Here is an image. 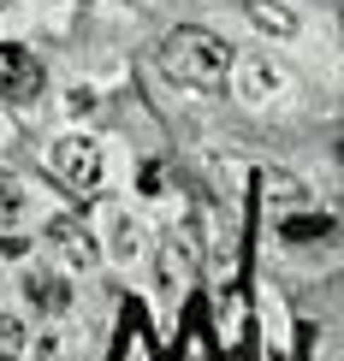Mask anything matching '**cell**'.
<instances>
[{"instance_id":"1","label":"cell","mask_w":344,"mask_h":361,"mask_svg":"<svg viewBox=\"0 0 344 361\" xmlns=\"http://www.w3.org/2000/svg\"><path fill=\"white\" fill-rule=\"evenodd\" d=\"M160 59H167V71L178 83L202 89V95H220V89L232 83V66H237V54L226 42H220L214 30H196V24L172 30V36L160 42Z\"/></svg>"},{"instance_id":"2","label":"cell","mask_w":344,"mask_h":361,"mask_svg":"<svg viewBox=\"0 0 344 361\" xmlns=\"http://www.w3.org/2000/svg\"><path fill=\"white\" fill-rule=\"evenodd\" d=\"M54 178L71 195H95L101 190V148L89 137H59L54 142Z\"/></svg>"},{"instance_id":"3","label":"cell","mask_w":344,"mask_h":361,"mask_svg":"<svg viewBox=\"0 0 344 361\" xmlns=\"http://www.w3.org/2000/svg\"><path fill=\"white\" fill-rule=\"evenodd\" d=\"M160 290H167V302H190V290H196V237L190 231H172L167 249H160Z\"/></svg>"},{"instance_id":"4","label":"cell","mask_w":344,"mask_h":361,"mask_svg":"<svg viewBox=\"0 0 344 361\" xmlns=\"http://www.w3.org/2000/svg\"><path fill=\"white\" fill-rule=\"evenodd\" d=\"M42 59L30 54V48H18V42H0V95L6 101H30L42 89Z\"/></svg>"},{"instance_id":"5","label":"cell","mask_w":344,"mask_h":361,"mask_svg":"<svg viewBox=\"0 0 344 361\" xmlns=\"http://www.w3.org/2000/svg\"><path fill=\"white\" fill-rule=\"evenodd\" d=\"M48 237L59 243V255H66L71 267H95V261H101V249H95V237H89V225H78V219H54Z\"/></svg>"},{"instance_id":"6","label":"cell","mask_w":344,"mask_h":361,"mask_svg":"<svg viewBox=\"0 0 344 361\" xmlns=\"http://www.w3.org/2000/svg\"><path fill=\"white\" fill-rule=\"evenodd\" d=\"M24 296H30L36 308H48V314L71 308V290H66V279H54V273H36V267L24 273Z\"/></svg>"},{"instance_id":"7","label":"cell","mask_w":344,"mask_h":361,"mask_svg":"<svg viewBox=\"0 0 344 361\" xmlns=\"http://www.w3.org/2000/svg\"><path fill=\"white\" fill-rule=\"evenodd\" d=\"M279 237H285V243H321V237H333V219H326V214L285 219V225H279Z\"/></svg>"},{"instance_id":"8","label":"cell","mask_w":344,"mask_h":361,"mask_svg":"<svg viewBox=\"0 0 344 361\" xmlns=\"http://www.w3.org/2000/svg\"><path fill=\"white\" fill-rule=\"evenodd\" d=\"M249 18H256L261 30H273V36H291V30H297V18H291L285 6H273V0H256V6H249Z\"/></svg>"},{"instance_id":"9","label":"cell","mask_w":344,"mask_h":361,"mask_svg":"<svg viewBox=\"0 0 344 361\" xmlns=\"http://www.w3.org/2000/svg\"><path fill=\"white\" fill-rule=\"evenodd\" d=\"M24 214V195H18V178H6L0 172V225H12Z\"/></svg>"},{"instance_id":"10","label":"cell","mask_w":344,"mask_h":361,"mask_svg":"<svg viewBox=\"0 0 344 361\" xmlns=\"http://www.w3.org/2000/svg\"><path fill=\"white\" fill-rule=\"evenodd\" d=\"M137 249H143V231L131 219H119V231H113V255L119 261H137Z\"/></svg>"},{"instance_id":"11","label":"cell","mask_w":344,"mask_h":361,"mask_svg":"<svg viewBox=\"0 0 344 361\" xmlns=\"http://www.w3.org/2000/svg\"><path fill=\"white\" fill-rule=\"evenodd\" d=\"M24 343H30V338H24V326L12 320V314H0V361H12Z\"/></svg>"},{"instance_id":"12","label":"cell","mask_w":344,"mask_h":361,"mask_svg":"<svg viewBox=\"0 0 344 361\" xmlns=\"http://www.w3.org/2000/svg\"><path fill=\"white\" fill-rule=\"evenodd\" d=\"M267 195H273L279 207H297V202H303V184H297V178H285V172H273V178H267Z\"/></svg>"},{"instance_id":"13","label":"cell","mask_w":344,"mask_h":361,"mask_svg":"<svg viewBox=\"0 0 344 361\" xmlns=\"http://www.w3.org/2000/svg\"><path fill=\"white\" fill-rule=\"evenodd\" d=\"M30 243H24V237H0V255H6V261H18V255H24Z\"/></svg>"},{"instance_id":"14","label":"cell","mask_w":344,"mask_h":361,"mask_svg":"<svg viewBox=\"0 0 344 361\" xmlns=\"http://www.w3.org/2000/svg\"><path fill=\"white\" fill-rule=\"evenodd\" d=\"M48 6H59V0H48Z\"/></svg>"}]
</instances>
